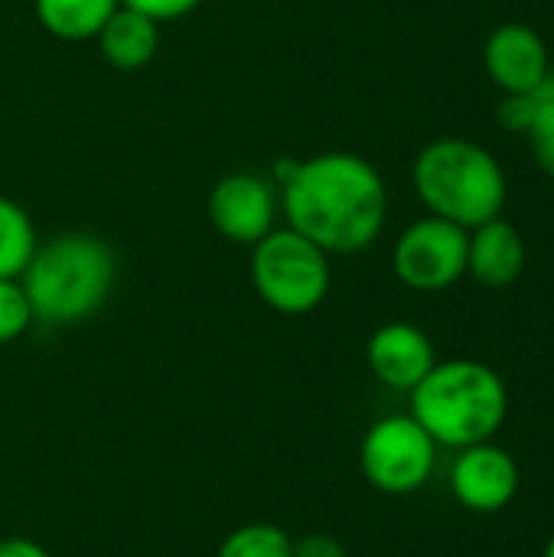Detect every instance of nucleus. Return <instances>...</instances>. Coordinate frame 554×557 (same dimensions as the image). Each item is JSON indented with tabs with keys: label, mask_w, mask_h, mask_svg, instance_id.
Listing matches in <instances>:
<instances>
[{
	"label": "nucleus",
	"mask_w": 554,
	"mask_h": 557,
	"mask_svg": "<svg viewBox=\"0 0 554 557\" xmlns=\"http://www.w3.org/2000/svg\"><path fill=\"white\" fill-rule=\"evenodd\" d=\"M411 183L431 215L460 228L496 219L506 206V173L496 157L464 137H438L415 157Z\"/></svg>",
	"instance_id": "20e7f679"
},
{
	"label": "nucleus",
	"mask_w": 554,
	"mask_h": 557,
	"mask_svg": "<svg viewBox=\"0 0 554 557\" xmlns=\"http://www.w3.org/2000/svg\"><path fill=\"white\" fill-rule=\"evenodd\" d=\"M118 281V258L108 242L88 232H65L39 242L20 284L33 320L72 326L95 317Z\"/></svg>",
	"instance_id": "f03ea898"
},
{
	"label": "nucleus",
	"mask_w": 554,
	"mask_h": 557,
	"mask_svg": "<svg viewBox=\"0 0 554 557\" xmlns=\"http://www.w3.org/2000/svg\"><path fill=\"white\" fill-rule=\"evenodd\" d=\"M278 196L287 225L330 258L359 255L376 245L389 219V186L382 173L349 150L294 160Z\"/></svg>",
	"instance_id": "f257e3e1"
},
{
	"label": "nucleus",
	"mask_w": 554,
	"mask_h": 557,
	"mask_svg": "<svg viewBox=\"0 0 554 557\" xmlns=\"http://www.w3.org/2000/svg\"><path fill=\"white\" fill-rule=\"evenodd\" d=\"M206 209H209L212 228L225 242L251 248L271 228H278L274 222L281 212V196H278L271 180L248 173V170H238V173H225L212 186Z\"/></svg>",
	"instance_id": "6e6552de"
},
{
	"label": "nucleus",
	"mask_w": 554,
	"mask_h": 557,
	"mask_svg": "<svg viewBox=\"0 0 554 557\" xmlns=\"http://www.w3.org/2000/svg\"><path fill=\"white\" fill-rule=\"evenodd\" d=\"M121 7H131L157 23H170V20H180L186 13H193L202 0H118Z\"/></svg>",
	"instance_id": "6ab92c4d"
},
{
	"label": "nucleus",
	"mask_w": 554,
	"mask_h": 557,
	"mask_svg": "<svg viewBox=\"0 0 554 557\" xmlns=\"http://www.w3.org/2000/svg\"><path fill=\"white\" fill-rule=\"evenodd\" d=\"M0 121H3V104H0Z\"/></svg>",
	"instance_id": "b1692460"
},
{
	"label": "nucleus",
	"mask_w": 554,
	"mask_h": 557,
	"mask_svg": "<svg viewBox=\"0 0 554 557\" xmlns=\"http://www.w3.org/2000/svg\"><path fill=\"white\" fill-rule=\"evenodd\" d=\"M248 277L264 307L281 317H307L330 294V255L291 225L271 228L251 245Z\"/></svg>",
	"instance_id": "39448f33"
},
{
	"label": "nucleus",
	"mask_w": 554,
	"mask_h": 557,
	"mask_svg": "<svg viewBox=\"0 0 554 557\" xmlns=\"http://www.w3.org/2000/svg\"><path fill=\"white\" fill-rule=\"evenodd\" d=\"M160 26L157 20L131 10V7H121L108 16V23L98 29L95 42H98V52L101 59L118 69V72H137L144 65L153 62V55L160 52Z\"/></svg>",
	"instance_id": "ddd939ff"
},
{
	"label": "nucleus",
	"mask_w": 554,
	"mask_h": 557,
	"mask_svg": "<svg viewBox=\"0 0 554 557\" xmlns=\"http://www.w3.org/2000/svg\"><path fill=\"white\" fill-rule=\"evenodd\" d=\"M359 467L372 490L385 496H411L434 476L438 444L411 414H389L366 431Z\"/></svg>",
	"instance_id": "423d86ee"
},
{
	"label": "nucleus",
	"mask_w": 554,
	"mask_h": 557,
	"mask_svg": "<svg viewBox=\"0 0 554 557\" xmlns=\"http://www.w3.org/2000/svg\"><path fill=\"white\" fill-rule=\"evenodd\" d=\"M552 72H554V55H552Z\"/></svg>",
	"instance_id": "393cba45"
},
{
	"label": "nucleus",
	"mask_w": 554,
	"mask_h": 557,
	"mask_svg": "<svg viewBox=\"0 0 554 557\" xmlns=\"http://www.w3.org/2000/svg\"><path fill=\"white\" fill-rule=\"evenodd\" d=\"M36 245L39 238H36V225L29 212L16 199L0 196V277L20 281Z\"/></svg>",
	"instance_id": "2eb2a0df"
},
{
	"label": "nucleus",
	"mask_w": 554,
	"mask_h": 557,
	"mask_svg": "<svg viewBox=\"0 0 554 557\" xmlns=\"http://www.w3.org/2000/svg\"><path fill=\"white\" fill-rule=\"evenodd\" d=\"M33 323L26 290L13 277H0V346L16 343Z\"/></svg>",
	"instance_id": "a211bd4d"
},
{
	"label": "nucleus",
	"mask_w": 554,
	"mask_h": 557,
	"mask_svg": "<svg viewBox=\"0 0 554 557\" xmlns=\"http://www.w3.org/2000/svg\"><path fill=\"white\" fill-rule=\"evenodd\" d=\"M483 65L506 95H526L552 75V52L532 26L503 23L483 46Z\"/></svg>",
	"instance_id": "9d476101"
},
{
	"label": "nucleus",
	"mask_w": 554,
	"mask_h": 557,
	"mask_svg": "<svg viewBox=\"0 0 554 557\" xmlns=\"http://www.w3.org/2000/svg\"><path fill=\"white\" fill-rule=\"evenodd\" d=\"M526 271V242L503 215L467 232V274L490 290L513 287Z\"/></svg>",
	"instance_id": "f8f14e48"
},
{
	"label": "nucleus",
	"mask_w": 554,
	"mask_h": 557,
	"mask_svg": "<svg viewBox=\"0 0 554 557\" xmlns=\"http://www.w3.org/2000/svg\"><path fill=\"white\" fill-rule=\"evenodd\" d=\"M496 121L509 134H526L529 124V98L526 95H506L496 108Z\"/></svg>",
	"instance_id": "412c9836"
},
{
	"label": "nucleus",
	"mask_w": 554,
	"mask_h": 557,
	"mask_svg": "<svg viewBox=\"0 0 554 557\" xmlns=\"http://www.w3.org/2000/svg\"><path fill=\"white\" fill-rule=\"evenodd\" d=\"M411 418L438 447H473L493 441L509 421L506 379L480 359L438 362L411 392Z\"/></svg>",
	"instance_id": "7ed1b4c3"
},
{
	"label": "nucleus",
	"mask_w": 554,
	"mask_h": 557,
	"mask_svg": "<svg viewBox=\"0 0 554 557\" xmlns=\"http://www.w3.org/2000/svg\"><path fill=\"white\" fill-rule=\"evenodd\" d=\"M366 362L372 375L392 392H411L434 366L438 352L431 336L405 320L379 326L366 343Z\"/></svg>",
	"instance_id": "9b49d317"
},
{
	"label": "nucleus",
	"mask_w": 554,
	"mask_h": 557,
	"mask_svg": "<svg viewBox=\"0 0 554 557\" xmlns=\"http://www.w3.org/2000/svg\"><path fill=\"white\" fill-rule=\"evenodd\" d=\"M39 26L65 42L95 39L108 16L118 10V0H33Z\"/></svg>",
	"instance_id": "4468645a"
},
{
	"label": "nucleus",
	"mask_w": 554,
	"mask_h": 557,
	"mask_svg": "<svg viewBox=\"0 0 554 557\" xmlns=\"http://www.w3.org/2000/svg\"><path fill=\"white\" fill-rule=\"evenodd\" d=\"M291 557H349V552H346V545H343L336 535L313 532V535L294 539V552H291Z\"/></svg>",
	"instance_id": "aec40b11"
},
{
	"label": "nucleus",
	"mask_w": 554,
	"mask_h": 557,
	"mask_svg": "<svg viewBox=\"0 0 554 557\" xmlns=\"http://www.w3.org/2000/svg\"><path fill=\"white\" fill-rule=\"evenodd\" d=\"M0 557H52L39 542L33 539H23V535H10V539H0Z\"/></svg>",
	"instance_id": "4be33fe9"
},
{
	"label": "nucleus",
	"mask_w": 554,
	"mask_h": 557,
	"mask_svg": "<svg viewBox=\"0 0 554 557\" xmlns=\"http://www.w3.org/2000/svg\"><path fill=\"white\" fill-rule=\"evenodd\" d=\"M392 268L395 277L418 294L454 287L467 274V228L438 215L411 222L395 242Z\"/></svg>",
	"instance_id": "0eeeda50"
},
{
	"label": "nucleus",
	"mask_w": 554,
	"mask_h": 557,
	"mask_svg": "<svg viewBox=\"0 0 554 557\" xmlns=\"http://www.w3.org/2000/svg\"><path fill=\"white\" fill-rule=\"evenodd\" d=\"M526 98H529V124L522 137L529 140L539 170L554 176V72L539 88L526 91Z\"/></svg>",
	"instance_id": "dca6fc26"
},
{
	"label": "nucleus",
	"mask_w": 554,
	"mask_h": 557,
	"mask_svg": "<svg viewBox=\"0 0 554 557\" xmlns=\"http://www.w3.org/2000/svg\"><path fill=\"white\" fill-rule=\"evenodd\" d=\"M519 483L522 473L516 457L496 441H483L457 450V460L451 467L454 499L477 516L503 512L519 496Z\"/></svg>",
	"instance_id": "1a4fd4ad"
},
{
	"label": "nucleus",
	"mask_w": 554,
	"mask_h": 557,
	"mask_svg": "<svg viewBox=\"0 0 554 557\" xmlns=\"http://www.w3.org/2000/svg\"><path fill=\"white\" fill-rule=\"evenodd\" d=\"M294 539L271 522H251L225 535L216 557H291Z\"/></svg>",
	"instance_id": "f3484780"
},
{
	"label": "nucleus",
	"mask_w": 554,
	"mask_h": 557,
	"mask_svg": "<svg viewBox=\"0 0 554 557\" xmlns=\"http://www.w3.org/2000/svg\"><path fill=\"white\" fill-rule=\"evenodd\" d=\"M542 557H554V532L549 535V545H545V555Z\"/></svg>",
	"instance_id": "5701e85b"
}]
</instances>
